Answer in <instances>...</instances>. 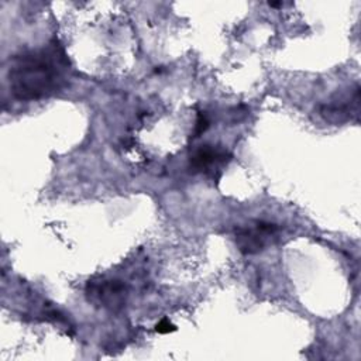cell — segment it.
Returning <instances> with one entry per match:
<instances>
[{"mask_svg":"<svg viewBox=\"0 0 361 361\" xmlns=\"http://www.w3.org/2000/svg\"><path fill=\"white\" fill-rule=\"evenodd\" d=\"M71 63L58 39L14 55L8 66V86L17 100L32 102L61 92L69 80Z\"/></svg>","mask_w":361,"mask_h":361,"instance_id":"obj_1","label":"cell"},{"mask_svg":"<svg viewBox=\"0 0 361 361\" xmlns=\"http://www.w3.org/2000/svg\"><path fill=\"white\" fill-rule=\"evenodd\" d=\"M278 224L267 220H255L250 224L237 227L234 241L241 254L254 255L272 245L278 240Z\"/></svg>","mask_w":361,"mask_h":361,"instance_id":"obj_2","label":"cell"},{"mask_svg":"<svg viewBox=\"0 0 361 361\" xmlns=\"http://www.w3.org/2000/svg\"><path fill=\"white\" fill-rule=\"evenodd\" d=\"M128 288L117 279L89 281L86 285V296L89 302L110 312H118L126 306Z\"/></svg>","mask_w":361,"mask_h":361,"instance_id":"obj_3","label":"cell"},{"mask_svg":"<svg viewBox=\"0 0 361 361\" xmlns=\"http://www.w3.org/2000/svg\"><path fill=\"white\" fill-rule=\"evenodd\" d=\"M233 155L228 149L220 145H200L190 157V169L193 172L214 173L217 169L231 161Z\"/></svg>","mask_w":361,"mask_h":361,"instance_id":"obj_4","label":"cell"},{"mask_svg":"<svg viewBox=\"0 0 361 361\" xmlns=\"http://www.w3.org/2000/svg\"><path fill=\"white\" fill-rule=\"evenodd\" d=\"M358 103H360V92L355 93L351 97V100L348 97V99L327 102V103L319 106L317 111H319L320 117L324 118L327 123L341 124L344 121H348L351 118V114H357Z\"/></svg>","mask_w":361,"mask_h":361,"instance_id":"obj_5","label":"cell"},{"mask_svg":"<svg viewBox=\"0 0 361 361\" xmlns=\"http://www.w3.org/2000/svg\"><path fill=\"white\" fill-rule=\"evenodd\" d=\"M209 127V120L206 117V114L203 111H199L197 118H196V124H195V130H193V138L200 137Z\"/></svg>","mask_w":361,"mask_h":361,"instance_id":"obj_6","label":"cell"},{"mask_svg":"<svg viewBox=\"0 0 361 361\" xmlns=\"http://www.w3.org/2000/svg\"><path fill=\"white\" fill-rule=\"evenodd\" d=\"M175 330H176V327L168 319H162L161 322H158L155 324V331H158L161 334H168V333H172Z\"/></svg>","mask_w":361,"mask_h":361,"instance_id":"obj_7","label":"cell"},{"mask_svg":"<svg viewBox=\"0 0 361 361\" xmlns=\"http://www.w3.org/2000/svg\"><path fill=\"white\" fill-rule=\"evenodd\" d=\"M268 4H269L271 7H282V6H283L282 1H269Z\"/></svg>","mask_w":361,"mask_h":361,"instance_id":"obj_8","label":"cell"}]
</instances>
